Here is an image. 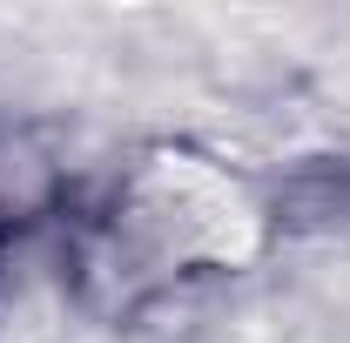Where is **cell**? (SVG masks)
<instances>
[]
</instances>
